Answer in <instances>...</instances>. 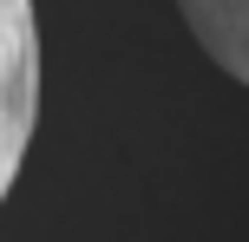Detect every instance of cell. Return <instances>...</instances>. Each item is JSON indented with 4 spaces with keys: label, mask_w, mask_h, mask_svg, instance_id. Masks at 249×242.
Returning <instances> with one entry per match:
<instances>
[{
    "label": "cell",
    "mask_w": 249,
    "mask_h": 242,
    "mask_svg": "<svg viewBox=\"0 0 249 242\" xmlns=\"http://www.w3.org/2000/svg\"><path fill=\"white\" fill-rule=\"evenodd\" d=\"M39 125V20L33 0H0V203Z\"/></svg>",
    "instance_id": "6da1fadb"
},
{
    "label": "cell",
    "mask_w": 249,
    "mask_h": 242,
    "mask_svg": "<svg viewBox=\"0 0 249 242\" xmlns=\"http://www.w3.org/2000/svg\"><path fill=\"white\" fill-rule=\"evenodd\" d=\"M190 39L223 65L236 85H249V0H177Z\"/></svg>",
    "instance_id": "7a4b0ae2"
}]
</instances>
